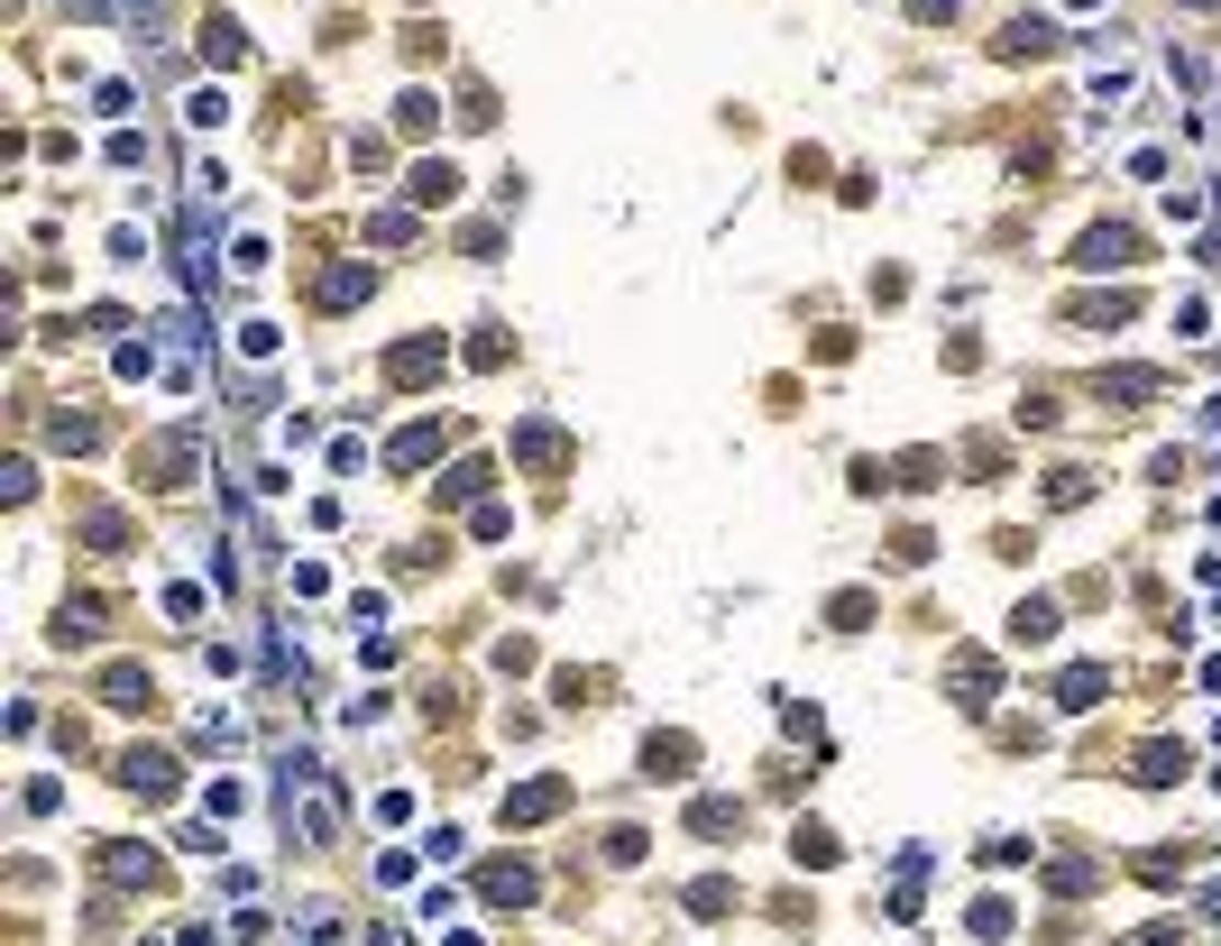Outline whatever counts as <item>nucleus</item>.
<instances>
[{
    "label": "nucleus",
    "mask_w": 1221,
    "mask_h": 946,
    "mask_svg": "<svg viewBox=\"0 0 1221 946\" xmlns=\"http://www.w3.org/2000/svg\"><path fill=\"white\" fill-rule=\"evenodd\" d=\"M441 359H451V349H441V331H432V341H404L396 359H386V377H396V387H423V377H441Z\"/></svg>",
    "instance_id": "obj_1"
},
{
    "label": "nucleus",
    "mask_w": 1221,
    "mask_h": 946,
    "mask_svg": "<svg viewBox=\"0 0 1221 946\" xmlns=\"http://www.w3.org/2000/svg\"><path fill=\"white\" fill-rule=\"evenodd\" d=\"M569 800V781H524V790H506V827H533V817H552Z\"/></svg>",
    "instance_id": "obj_2"
},
{
    "label": "nucleus",
    "mask_w": 1221,
    "mask_h": 946,
    "mask_svg": "<svg viewBox=\"0 0 1221 946\" xmlns=\"http://www.w3.org/2000/svg\"><path fill=\"white\" fill-rule=\"evenodd\" d=\"M1130 258H1139V240H1130L1121 221H1102V230H1084V258L1075 267H1130Z\"/></svg>",
    "instance_id": "obj_3"
},
{
    "label": "nucleus",
    "mask_w": 1221,
    "mask_h": 946,
    "mask_svg": "<svg viewBox=\"0 0 1221 946\" xmlns=\"http://www.w3.org/2000/svg\"><path fill=\"white\" fill-rule=\"evenodd\" d=\"M138 469H157V488H185V469H193V432H166L157 450H138Z\"/></svg>",
    "instance_id": "obj_4"
},
{
    "label": "nucleus",
    "mask_w": 1221,
    "mask_h": 946,
    "mask_svg": "<svg viewBox=\"0 0 1221 946\" xmlns=\"http://www.w3.org/2000/svg\"><path fill=\"white\" fill-rule=\"evenodd\" d=\"M101 699H111V708H147L157 689H147V671H138V661H111V671H101Z\"/></svg>",
    "instance_id": "obj_5"
},
{
    "label": "nucleus",
    "mask_w": 1221,
    "mask_h": 946,
    "mask_svg": "<svg viewBox=\"0 0 1221 946\" xmlns=\"http://www.w3.org/2000/svg\"><path fill=\"white\" fill-rule=\"evenodd\" d=\"M1157 387H1166L1157 368H1111V377H1102V396H1111V404H1139V396H1157Z\"/></svg>",
    "instance_id": "obj_6"
},
{
    "label": "nucleus",
    "mask_w": 1221,
    "mask_h": 946,
    "mask_svg": "<svg viewBox=\"0 0 1221 946\" xmlns=\"http://www.w3.org/2000/svg\"><path fill=\"white\" fill-rule=\"evenodd\" d=\"M1094 699H1102V671H1094V661H1075V671L1056 680V708H1094Z\"/></svg>",
    "instance_id": "obj_7"
},
{
    "label": "nucleus",
    "mask_w": 1221,
    "mask_h": 946,
    "mask_svg": "<svg viewBox=\"0 0 1221 946\" xmlns=\"http://www.w3.org/2000/svg\"><path fill=\"white\" fill-rule=\"evenodd\" d=\"M202 56H212V65H248V37L230 29V19H212V29H202Z\"/></svg>",
    "instance_id": "obj_8"
},
{
    "label": "nucleus",
    "mask_w": 1221,
    "mask_h": 946,
    "mask_svg": "<svg viewBox=\"0 0 1221 946\" xmlns=\"http://www.w3.org/2000/svg\"><path fill=\"white\" fill-rule=\"evenodd\" d=\"M689 827H698V836H735V827H744V809H735V800H698V809H689Z\"/></svg>",
    "instance_id": "obj_9"
},
{
    "label": "nucleus",
    "mask_w": 1221,
    "mask_h": 946,
    "mask_svg": "<svg viewBox=\"0 0 1221 946\" xmlns=\"http://www.w3.org/2000/svg\"><path fill=\"white\" fill-rule=\"evenodd\" d=\"M432 450H441V423H413V432H404V442H396V450H386V459H396V469H423V459H432Z\"/></svg>",
    "instance_id": "obj_10"
},
{
    "label": "nucleus",
    "mask_w": 1221,
    "mask_h": 946,
    "mask_svg": "<svg viewBox=\"0 0 1221 946\" xmlns=\"http://www.w3.org/2000/svg\"><path fill=\"white\" fill-rule=\"evenodd\" d=\"M358 294H368V267H331V276H322V303H331V313L358 303Z\"/></svg>",
    "instance_id": "obj_11"
},
{
    "label": "nucleus",
    "mask_w": 1221,
    "mask_h": 946,
    "mask_svg": "<svg viewBox=\"0 0 1221 946\" xmlns=\"http://www.w3.org/2000/svg\"><path fill=\"white\" fill-rule=\"evenodd\" d=\"M487 901H533V873L524 864H497V873H487Z\"/></svg>",
    "instance_id": "obj_12"
},
{
    "label": "nucleus",
    "mask_w": 1221,
    "mask_h": 946,
    "mask_svg": "<svg viewBox=\"0 0 1221 946\" xmlns=\"http://www.w3.org/2000/svg\"><path fill=\"white\" fill-rule=\"evenodd\" d=\"M451 193H459L451 166H413V202H451Z\"/></svg>",
    "instance_id": "obj_13"
},
{
    "label": "nucleus",
    "mask_w": 1221,
    "mask_h": 946,
    "mask_svg": "<svg viewBox=\"0 0 1221 946\" xmlns=\"http://www.w3.org/2000/svg\"><path fill=\"white\" fill-rule=\"evenodd\" d=\"M1010 634H1020V644H1047V634H1056V606H1047V598H1029V606H1020V625H1010Z\"/></svg>",
    "instance_id": "obj_14"
},
{
    "label": "nucleus",
    "mask_w": 1221,
    "mask_h": 946,
    "mask_svg": "<svg viewBox=\"0 0 1221 946\" xmlns=\"http://www.w3.org/2000/svg\"><path fill=\"white\" fill-rule=\"evenodd\" d=\"M185 120H193V130H221V120H230V101H221V92H212V84H202V92H193V101H185Z\"/></svg>",
    "instance_id": "obj_15"
},
{
    "label": "nucleus",
    "mask_w": 1221,
    "mask_h": 946,
    "mask_svg": "<svg viewBox=\"0 0 1221 946\" xmlns=\"http://www.w3.org/2000/svg\"><path fill=\"white\" fill-rule=\"evenodd\" d=\"M1176 772H1185L1176 745H1148V754H1139V781H1176Z\"/></svg>",
    "instance_id": "obj_16"
},
{
    "label": "nucleus",
    "mask_w": 1221,
    "mask_h": 946,
    "mask_svg": "<svg viewBox=\"0 0 1221 946\" xmlns=\"http://www.w3.org/2000/svg\"><path fill=\"white\" fill-rule=\"evenodd\" d=\"M432 111H441L432 92H404V111H396V120H404V138H423V130H432Z\"/></svg>",
    "instance_id": "obj_17"
},
{
    "label": "nucleus",
    "mask_w": 1221,
    "mask_h": 946,
    "mask_svg": "<svg viewBox=\"0 0 1221 946\" xmlns=\"http://www.w3.org/2000/svg\"><path fill=\"white\" fill-rule=\"evenodd\" d=\"M790 846H799V864H836V836H826V827H799Z\"/></svg>",
    "instance_id": "obj_18"
},
{
    "label": "nucleus",
    "mask_w": 1221,
    "mask_h": 946,
    "mask_svg": "<svg viewBox=\"0 0 1221 946\" xmlns=\"http://www.w3.org/2000/svg\"><path fill=\"white\" fill-rule=\"evenodd\" d=\"M202 809H212V817H240L248 790H240V781H212V790H202Z\"/></svg>",
    "instance_id": "obj_19"
},
{
    "label": "nucleus",
    "mask_w": 1221,
    "mask_h": 946,
    "mask_svg": "<svg viewBox=\"0 0 1221 946\" xmlns=\"http://www.w3.org/2000/svg\"><path fill=\"white\" fill-rule=\"evenodd\" d=\"M368 240H386V248L413 240V212H377V221H368Z\"/></svg>",
    "instance_id": "obj_20"
},
{
    "label": "nucleus",
    "mask_w": 1221,
    "mask_h": 946,
    "mask_svg": "<svg viewBox=\"0 0 1221 946\" xmlns=\"http://www.w3.org/2000/svg\"><path fill=\"white\" fill-rule=\"evenodd\" d=\"M1130 946H1176V928H1139V937H1130Z\"/></svg>",
    "instance_id": "obj_21"
},
{
    "label": "nucleus",
    "mask_w": 1221,
    "mask_h": 946,
    "mask_svg": "<svg viewBox=\"0 0 1221 946\" xmlns=\"http://www.w3.org/2000/svg\"><path fill=\"white\" fill-rule=\"evenodd\" d=\"M1065 10H1094V0H1065Z\"/></svg>",
    "instance_id": "obj_22"
}]
</instances>
